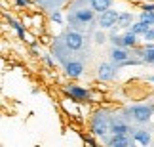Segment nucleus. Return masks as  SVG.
Wrapping results in <instances>:
<instances>
[{
    "label": "nucleus",
    "instance_id": "obj_27",
    "mask_svg": "<svg viewBox=\"0 0 154 147\" xmlns=\"http://www.w3.org/2000/svg\"><path fill=\"white\" fill-rule=\"evenodd\" d=\"M150 80H152V82H154V75H152V76H150Z\"/></svg>",
    "mask_w": 154,
    "mask_h": 147
},
{
    "label": "nucleus",
    "instance_id": "obj_8",
    "mask_svg": "<svg viewBox=\"0 0 154 147\" xmlns=\"http://www.w3.org/2000/svg\"><path fill=\"white\" fill-rule=\"evenodd\" d=\"M84 75V65L82 61H67L65 63V76L70 80H76Z\"/></svg>",
    "mask_w": 154,
    "mask_h": 147
},
{
    "label": "nucleus",
    "instance_id": "obj_19",
    "mask_svg": "<svg viewBox=\"0 0 154 147\" xmlns=\"http://www.w3.org/2000/svg\"><path fill=\"white\" fill-rule=\"evenodd\" d=\"M93 38H95V44L97 46H103L106 42V34L103 33V29H99V31H95V34H93Z\"/></svg>",
    "mask_w": 154,
    "mask_h": 147
},
{
    "label": "nucleus",
    "instance_id": "obj_15",
    "mask_svg": "<svg viewBox=\"0 0 154 147\" xmlns=\"http://www.w3.org/2000/svg\"><path fill=\"white\" fill-rule=\"evenodd\" d=\"M129 136H110L106 138V147L109 145H120V147H129Z\"/></svg>",
    "mask_w": 154,
    "mask_h": 147
},
{
    "label": "nucleus",
    "instance_id": "obj_20",
    "mask_svg": "<svg viewBox=\"0 0 154 147\" xmlns=\"http://www.w3.org/2000/svg\"><path fill=\"white\" fill-rule=\"evenodd\" d=\"M50 19L53 23H57V25H63V14H61V10H53L51 14H50Z\"/></svg>",
    "mask_w": 154,
    "mask_h": 147
},
{
    "label": "nucleus",
    "instance_id": "obj_25",
    "mask_svg": "<svg viewBox=\"0 0 154 147\" xmlns=\"http://www.w3.org/2000/svg\"><path fill=\"white\" fill-rule=\"evenodd\" d=\"M84 143H86L88 147H97V143L93 142V139H91L90 136H84Z\"/></svg>",
    "mask_w": 154,
    "mask_h": 147
},
{
    "label": "nucleus",
    "instance_id": "obj_7",
    "mask_svg": "<svg viewBox=\"0 0 154 147\" xmlns=\"http://www.w3.org/2000/svg\"><path fill=\"white\" fill-rule=\"evenodd\" d=\"M69 19H72L74 23H78V25H86V23H91L93 19H95V11H93L91 8H78L74 10L72 14H70Z\"/></svg>",
    "mask_w": 154,
    "mask_h": 147
},
{
    "label": "nucleus",
    "instance_id": "obj_14",
    "mask_svg": "<svg viewBox=\"0 0 154 147\" xmlns=\"http://www.w3.org/2000/svg\"><path fill=\"white\" fill-rule=\"evenodd\" d=\"M122 38H124V46H126V48L128 50H133V48H137V46H139V37H137V34H133L131 31H126V33H124L122 34Z\"/></svg>",
    "mask_w": 154,
    "mask_h": 147
},
{
    "label": "nucleus",
    "instance_id": "obj_13",
    "mask_svg": "<svg viewBox=\"0 0 154 147\" xmlns=\"http://www.w3.org/2000/svg\"><path fill=\"white\" fill-rule=\"evenodd\" d=\"M112 4H114V0H90V8L95 14H103L106 10H112Z\"/></svg>",
    "mask_w": 154,
    "mask_h": 147
},
{
    "label": "nucleus",
    "instance_id": "obj_21",
    "mask_svg": "<svg viewBox=\"0 0 154 147\" xmlns=\"http://www.w3.org/2000/svg\"><path fill=\"white\" fill-rule=\"evenodd\" d=\"M15 8H32V0H14Z\"/></svg>",
    "mask_w": 154,
    "mask_h": 147
},
{
    "label": "nucleus",
    "instance_id": "obj_1",
    "mask_svg": "<svg viewBox=\"0 0 154 147\" xmlns=\"http://www.w3.org/2000/svg\"><path fill=\"white\" fill-rule=\"evenodd\" d=\"M63 92H65V96L70 97V101H74V103H84V101L91 103V97H93V92L84 88V86H80V84H65Z\"/></svg>",
    "mask_w": 154,
    "mask_h": 147
},
{
    "label": "nucleus",
    "instance_id": "obj_5",
    "mask_svg": "<svg viewBox=\"0 0 154 147\" xmlns=\"http://www.w3.org/2000/svg\"><path fill=\"white\" fill-rule=\"evenodd\" d=\"M63 42L67 46V50L70 52H78L84 48V34L78 33V31H67L63 37Z\"/></svg>",
    "mask_w": 154,
    "mask_h": 147
},
{
    "label": "nucleus",
    "instance_id": "obj_6",
    "mask_svg": "<svg viewBox=\"0 0 154 147\" xmlns=\"http://www.w3.org/2000/svg\"><path fill=\"white\" fill-rule=\"evenodd\" d=\"M118 75V67L114 65L112 61H103L97 65V78L101 82H110L114 80Z\"/></svg>",
    "mask_w": 154,
    "mask_h": 147
},
{
    "label": "nucleus",
    "instance_id": "obj_3",
    "mask_svg": "<svg viewBox=\"0 0 154 147\" xmlns=\"http://www.w3.org/2000/svg\"><path fill=\"white\" fill-rule=\"evenodd\" d=\"M128 113L133 117L135 122H139V124H146V122H150V119H152L154 109L150 107V105H133V107L128 109Z\"/></svg>",
    "mask_w": 154,
    "mask_h": 147
},
{
    "label": "nucleus",
    "instance_id": "obj_24",
    "mask_svg": "<svg viewBox=\"0 0 154 147\" xmlns=\"http://www.w3.org/2000/svg\"><path fill=\"white\" fill-rule=\"evenodd\" d=\"M141 11H154V4L149 2V4H141Z\"/></svg>",
    "mask_w": 154,
    "mask_h": 147
},
{
    "label": "nucleus",
    "instance_id": "obj_28",
    "mask_svg": "<svg viewBox=\"0 0 154 147\" xmlns=\"http://www.w3.org/2000/svg\"><path fill=\"white\" fill-rule=\"evenodd\" d=\"M109 147H120V145H109Z\"/></svg>",
    "mask_w": 154,
    "mask_h": 147
},
{
    "label": "nucleus",
    "instance_id": "obj_12",
    "mask_svg": "<svg viewBox=\"0 0 154 147\" xmlns=\"http://www.w3.org/2000/svg\"><path fill=\"white\" fill-rule=\"evenodd\" d=\"M135 17H133V14L131 11H120V15H118V29H124V31H129L131 29V25H133V21Z\"/></svg>",
    "mask_w": 154,
    "mask_h": 147
},
{
    "label": "nucleus",
    "instance_id": "obj_16",
    "mask_svg": "<svg viewBox=\"0 0 154 147\" xmlns=\"http://www.w3.org/2000/svg\"><path fill=\"white\" fill-rule=\"evenodd\" d=\"M149 29H150V25H146L145 21H135L129 31H131L133 34H137V37H145V34L149 33Z\"/></svg>",
    "mask_w": 154,
    "mask_h": 147
},
{
    "label": "nucleus",
    "instance_id": "obj_17",
    "mask_svg": "<svg viewBox=\"0 0 154 147\" xmlns=\"http://www.w3.org/2000/svg\"><path fill=\"white\" fill-rule=\"evenodd\" d=\"M110 42H112V48H126V46H124V38L120 37V34H116V29H112Z\"/></svg>",
    "mask_w": 154,
    "mask_h": 147
},
{
    "label": "nucleus",
    "instance_id": "obj_4",
    "mask_svg": "<svg viewBox=\"0 0 154 147\" xmlns=\"http://www.w3.org/2000/svg\"><path fill=\"white\" fill-rule=\"evenodd\" d=\"M118 15H120V11H116V10H106L103 14H99V17H97L99 29H103V31H112V29H116Z\"/></svg>",
    "mask_w": 154,
    "mask_h": 147
},
{
    "label": "nucleus",
    "instance_id": "obj_18",
    "mask_svg": "<svg viewBox=\"0 0 154 147\" xmlns=\"http://www.w3.org/2000/svg\"><path fill=\"white\" fill-rule=\"evenodd\" d=\"M139 21H145L146 25L154 27V11H141V14H139Z\"/></svg>",
    "mask_w": 154,
    "mask_h": 147
},
{
    "label": "nucleus",
    "instance_id": "obj_26",
    "mask_svg": "<svg viewBox=\"0 0 154 147\" xmlns=\"http://www.w3.org/2000/svg\"><path fill=\"white\" fill-rule=\"evenodd\" d=\"M63 2H67V0H59V4H63Z\"/></svg>",
    "mask_w": 154,
    "mask_h": 147
},
{
    "label": "nucleus",
    "instance_id": "obj_10",
    "mask_svg": "<svg viewBox=\"0 0 154 147\" xmlns=\"http://www.w3.org/2000/svg\"><path fill=\"white\" fill-rule=\"evenodd\" d=\"M152 142V136L149 130H145V128H139V130H133V143H137L141 147H149Z\"/></svg>",
    "mask_w": 154,
    "mask_h": 147
},
{
    "label": "nucleus",
    "instance_id": "obj_23",
    "mask_svg": "<svg viewBox=\"0 0 154 147\" xmlns=\"http://www.w3.org/2000/svg\"><path fill=\"white\" fill-rule=\"evenodd\" d=\"M143 40H145V42H154V27L149 29V33L143 37Z\"/></svg>",
    "mask_w": 154,
    "mask_h": 147
},
{
    "label": "nucleus",
    "instance_id": "obj_2",
    "mask_svg": "<svg viewBox=\"0 0 154 147\" xmlns=\"http://www.w3.org/2000/svg\"><path fill=\"white\" fill-rule=\"evenodd\" d=\"M90 132L95 138H105L106 134L110 132V122L109 117H106L103 111H95L91 117V124H90Z\"/></svg>",
    "mask_w": 154,
    "mask_h": 147
},
{
    "label": "nucleus",
    "instance_id": "obj_22",
    "mask_svg": "<svg viewBox=\"0 0 154 147\" xmlns=\"http://www.w3.org/2000/svg\"><path fill=\"white\" fill-rule=\"evenodd\" d=\"M42 59L46 61V65H48V67H51V69H55V61L51 59V56H50V54H44V56H42Z\"/></svg>",
    "mask_w": 154,
    "mask_h": 147
},
{
    "label": "nucleus",
    "instance_id": "obj_9",
    "mask_svg": "<svg viewBox=\"0 0 154 147\" xmlns=\"http://www.w3.org/2000/svg\"><path fill=\"white\" fill-rule=\"evenodd\" d=\"M128 59H131V52L128 48H112L110 50V61L116 67H120L122 63H126Z\"/></svg>",
    "mask_w": 154,
    "mask_h": 147
},
{
    "label": "nucleus",
    "instance_id": "obj_11",
    "mask_svg": "<svg viewBox=\"0 0 154 147\" xmlns=\"http://www.w3.org/2000/svg\"><path fill=\"white\" fill-rule=\"evenodd\" d=\"M131 132L133 130L126 124V122H120V120L110 122V134H112V136H129Z\"/></svg>",
    "mask_w": 154,
    "mask_h": 147
}]
</instances>
